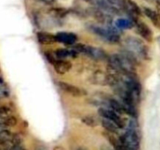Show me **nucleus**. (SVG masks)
<instances>
[{"label": "nucleus", "instance_id": "obj_1", "mask_svg": "<svg viewBox=\"0 0 160 150\" xmlns=\"http://www.w3.org/2000/svg\"><path fill=\"white\" fill-rule=\"evenodd\" d=\"M123 51L139 59H148V48L142 39L134 36H128L123 42Z\"/></svg>", "mask_w": 160, "mask_h": 150}, {"label": "nucleus", "instance_id": "obj_2", "mask_svg": "<svg viewBox=\"0 0 160 150\" xmlns=\"http://www.w3.org/2000/svg\"><path fill=\"white\" fill-rule=\"evenodd\" d=\"M91 31L94 34L101 37V38L111 43H117L120 42V34L117 32V30L112 28H109V27L105 28V27L97 26V25H92Z\"/></svg>", "mask_w": 160, "mask_h": 150}, {"label": "nucleus", "instance_id": "obj_3", "mask_svg": "<svg viewBox=\"0 0 160 150\" xmlns=\"http://www.w3.org/2000/svg\"><path fill=\"white\" fill-rule=\"evenodd\" d=\"M123 145L132 150H138L140 146V135L138 129L127 128L126 131L120 138Z\"/></svg>", "mask_w": 160, "mask_h": 150}, {"label": "nucleus", "instance_id": "obj_4", "mask_svg": "<svg viewBox=\"0 0 160 150\" xmlns=\"http://www.w3.org/2000/svg\"><path fill=\"white\" fill-rule=\"evenodd\" d=\"M98 114L101 116L102 118L107 119V120H111L117 123V126L120 128H124L125 123L123 120V119L120 117L119 113L112 110L110 108L107 107H100L98 109Z\"/></svg>", "mask_w": 160, "mask_h": 150}, {"label": "nucleus", "instance_id": "obj_5", "mask_svg": "<svg viewBox=\"0 0 160 150\" xmlns=\"http://www.w3.org/2000/svg\"><path fill=\"white\" fill-rule=\"evenodd\" d=\"M122 9L131 17V20L135 22L142 15V10L133 0H122Z\"/></svg>", "mask_w": 160, "mask_h": 150}, {"label": "nucleus", "instance_id": "obj_6", "mask_svg": "<svg viewBox=\"0 0 160 150\" xmlns=\"http://www.w3.org/2000/svg\"><path fill=\"white\" fill-rule=\"evenodd\" d=\"M136 26V31H137L138 34L143 38L145 41L148 42H152L153 40V33L152 31L151 28L148 26L144 22H141L137 20L135 22Z\"/></svg>", "mask_w": 160, "mask_h": 150}, {"label": "nucleus", "instance_id": "obj_7", "mask_svg": "<svg viewBox=\"0 0 160 150\" xmlns=\"http://www.w3.org/2000/svg\"><path fill=\"white\" fill-rule=\"evenodd\" d=\"M58 85L62 91H64V92H67L69 95H72V96L80 97L85 95V92L83 89L77 87L75 85H73V84H69V83L64 82V81H59L58 83Z\"/></svg>", "mask_w": 160, "mask_h": 150}, {"label": "nucleus", "instance_id": "obj_8", "mask_svg": "<svg viewBox=\"0 0 160 150\" xmlns=\"http://www.w3.org/2000/svg\"><path fill=\"white\" fill-rule=\"evenodd\" d=\"M56 36L57 42L67 45H73L78 40V36L71 32H59Z\"/></svg>", "mask_w": 160, "mask_h": 150}, {"label": "nucleus", "instance_id": "obj_9", "mask_svg": "<svg viewBox=\"0 0 160 150\" xmlns=\"http://www.w3.org/2000/svg\"><path fill=\"white\" fill-rule=\"evenodd\" d=\"M55 71L60 75H63L67 73L72 68V64L70 61L65 59H57L53 64Z\"/></svg>", "mask_w": 160, "mask_h": 150}, {"label": "nucleus", "instance_id": "obj_10", "mask_svg": "<svg viewBox=\"0 0 160 150\" xmlns=\"http://www.w3.org/2000/svg\"><path fill=\"white\" fill-rule=\"evenodd\" d=\"M84 54L88 55V56H91V57L95 59H103L106 56V52L102 48L89 46V45H86Z\"/></svg>", "mask_w": 160, "mask_h": 150}, {"label": "nucleus", "instance_id": "obj_11", "mask_svg": "<svg viewBox=\"0 0 160 150\" xmlns=\"http://www.w3.org/2000/svg\"><path fill=\"white\" fill-rule=\"evenodd\" d=\"M93 83L98 85H109V74L108 73L97 70L92 76Z\"/></svg>", "mask_w": 160, "mask_h": 150}, {"label": "nucleus", "instance_id": "obj_12", "mask_svg": "<svg viewBox=\"0 0 160 150\" xmlns=\"http://www.w3.org/2000/svg\"><path fill=\"white\" fill-rule=\"evenodd\" d=\"M37 40L41 45H52L57 42L56 35L47 32H38L37 34Z\"/></svg>", "mask_w": 160, "mask_h": 150}, {"label": "nucleus", "instance_id": "obj_13", "mask_svg": "<svg viewBox=\"0 0 160 150\" xmlns=\"http://www.w3.org/2000/svg\"><path fill=\"white\" fill-rule=\"evenodd\" d=\"M142 10H143L144 14H145L148 18H149V20L152 21V23L154 24V26L160 29V17L159 14H158V12L152 10V9H150V8L147 7H143Z\"/></svg>", "mask_w": 160, "mask_h": 150}, {"label": "nucleus", "instance_id": "obj_14", "mask_svg": "<svg viewBox=\"0 0 160 150\" xmlns=\"http://www.w3.org/2000/svg\"><path fill=\"white\" fill-rule=\"evenodd\" d=\"M55 56L58 59H65L69 57H76L78 56V53L73 50L67 49V48H58L55 51Z\"/></svg>", "mask_w": 160, "mask_h": 150}, {"label": "nucleus", "instance_id": "obj_15", "mask_svg": "<svg viewBox=\"0 0 160 150\" xmlns=\"http://www.w3.org/2000/svg\"><path fill=\"white\" fill-rule=\"evenodd\" d=\"M102 125L103 128H104L108 132L112 133H112H117L118 129L120 128L117 126V123H115L114 122L105 118H103L102 120Z\"/></svg>", "mask_w": 160, "mask_h": 150}, {"label": "nucleus", "instance_id": "obj_16", "mask_svg": "<svg viewBox=\"0 0 160 150\" xmlns=\"http://www.w3.org/2000/svg\"><path fill=\"white\" fill-rule=\"evenodd\" d=\"M0 120L6 128L15 126L17 123V118L15 117H12V116H9V117H6L5 118H0Z\"/></svg>", "mask_w": 160, "mask_h": 150}, {"label": "nucleus", "instance_id": "obj_17", "mask_svg": "<svg viewBox=\"0 0 160 150\" xmlns=\"http://www.w3.org/2000/svg\"><path fill=\"white\" fill-rule=\"evenodd\" d=\"M132 20H128V19H118L116 22L117 27L120 28H129L133 26Z\"/></svg>", "mask_w": 160, "mask_h": 150}, {"label": "nucleus", "instance_id": "obj_18", "mask_svg": "<svg viewBox=\"0 0 160 150\" xmlns=\"http://www.w3.org/2000/svg\"><path fill=\"white\" fill-rule=\"evenodd\" d=\"M82 121L88 126L95 127L97 125V121L95 120V119L94 117H90V116H86V117H83Z\"/></svg>", "mask_w": 160, "mask_h": 150}, {"label": "nucleus", "instance_id": "obj_19", "mask_svg": "<svg viewBox=\"0 0 160 150\" xmlns=\"http://www.w3.org/2000/svg\"><path fill=\"white\" fill-rule=\"evenodd\" d=\"M10 114V109L8 106H3L0 107V118H5L9 117Z\"/></svg>", "mask_w": 160, "mask_h": 150}, {"label": "nucleus", "instance_id": "obj_20", "mask_svg": "<svg viewBox=\"0 0 160 150\" xmlns=\"http://www.w3.org/2000/svg\"><path fill=\"white\" fill-rule=\"evenodd\" d=\"M108 3L112 6L113 8L117 9H122V0H107Z\"/></svg>", "mask_w": 160, "mask_h": 150}, {"label": "nucleus", "instance_id": "obj_21", "mask_svg": "<svg viewBox=\"0 0 160 150\" xmlns=\"http://www.w3.org/2000/svg\"><path fill=\"white\" fill-rule=\"evenodd\" d=\"M9 95V91L5 87H0V99L7 97Z\"/></svg>", "mask_w": 160, "mask_h": 150}, {"label": "nucleus", "instance_id": "obj_22", "mask_svg": "<svg viewBox=\"0 0 160 150\" xmlns=\"http://www.w3.org/2000/svg\"><path fill=\"white\" fill-rule=\"evenodd\" d=\"M36 2H41L46 3V4H52V3L55 2L56 0H34Z\"/></svg>", "mask_w": 160, "mask_h": 150}, {"label": "nucleus", "instance_id": "obj_23", "mask_svg": "<svg viewBox=\"0 0 160 150\" xmlns=\"http://www.w3.org/2000/svg\"><path fill=\"white\" fill-rule=\"evenodd\" d=\"M53 150H66V149L62 146H56L54 147Z\"/></svg>", "mask_w": 160, "mask_h": 150}, {"label": "nucleus", "instance_id": "obj_24", "mask_svg": "<svg viewBox=\"0 0 160 150\" xmlns=\"http://www.w3.org/2000/svg\"><path fill=\"white\" fill-rule=\"evenodd\" d=\"M156 12H158V14H159L160 17V5L158 4V3H157V11H156Z\"/></svg>", "mask_w": 160, "mask_h": 150}, {"label": "nucleus", "instance_id": "obj_25", "mask_svg": "<svg viewBox=\"0 0 160 150\" xmlns=\"http://www.w3.org/2000/svg\"><path fill=\"white\" fill-rule=\"evenodd\" d=\"M35 150H47V149L45 148H44V147H38Z\"/></svg>", "mask_w": 160, "mask_h": 150}, {"label": "nucleus", "instance_id": "obj_26", "mask_svg": "<svg viewBox=\"0 0 160 150\" xmlns=\"http://www.w3.org/2000/svg\"><path fill=\"white\" fill-rule=\"evenodd\" d=\"M146 1H151V0H146Z\"/></svg>", "mask_w": 160, "mask_h": 150}, {"label": "nucleus", "instance_id": "obj_27", "mask_svg": "<svg viewBox=\"0 0 160 150\" xmlns=\"http://www.w3.org/2000/svg\"><path fill=\"white\" fill-rule=\"evenodd\" d=\"M78 150H83V149H78Z\"/></svg>", "mask_w": 160, "mask_h": 150}]
</instances>
